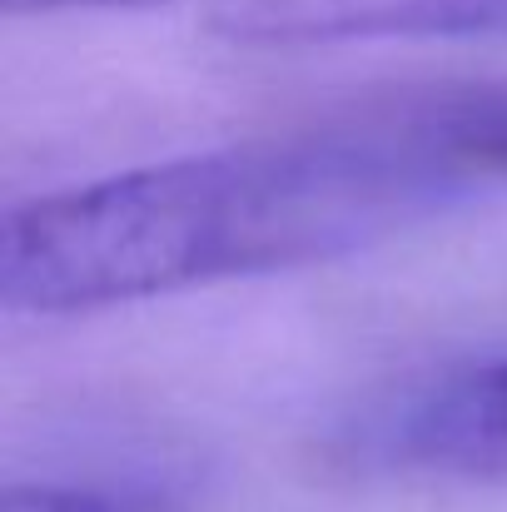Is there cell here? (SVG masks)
Returning <instances> with one entry per match:
<instances>
[{"label": "cell", "instance_id": "cell-1", "mask_svg": "<svg viewBox=\"0 0 507 512\" xmlns=\"http://www.w3.org/2000/svg\"><path fill=\"white\" fill-rule=\"evenodd\" d=\"M468 184L393 110L179 155L5 209L0 304L65 319L329 264L443 214Z\"/></svg>", "mask_w": 507, "mask_h": 512}, {"label": "cell", "instance_id": "cell-2", "mask_svg": "<svg viewBox=\"0 0 507 512\" xmlns=\"http://www.w3.org/2000/svg\"><path fill=\"white\" fill-rule=\"evenodd\" d=\"M353 443L383 468L507 488V358L403 388L353 428Z\"/></svg>", "mask_w": 507, "mask_h": 512}, {"label": "cell", "instance_id": "cell-3", "mask_svg": "<svg viewBox=\"0 0 507 512\" xmlns=\"http://www.w3.org/2000/svg\"><path fill=\"white\" fill-rule=\"evenodd\" d=\"M209 30L244 50L368 40H507V0H229Z\"/></svg>", "mask_w": 507, "mask_h": 512}, {"label": "cell", "instance_id": "cell-4", "mask_svg": "<svg viewBox=\"0 0 507 512\" xmlns=\"http://www.w3.org/2000/svg\"><path fill=\"white\" fill-rule=\"evenodd\" d=\"M393 115L408 120L423 140H433L473 179L478 174L507 179V80L443 85V90H428V95L393 105Z\"/></svg>", "mask_w": 507, "mask_h": 512}, {"label": "cell", "instance_id": "cell-5", "mask_svg": "<svg viewBox=\"0 0 507 512\" xmlns=\"http://www.w3.org/2000/svg\"><path fill=\"white\" fill-rule=\"evenodd\" d=\"M0 512H184L155 488L110 483H10Z\"/></svg>", "mask_w": 507, "mask_h": 512}, {"label": "cell", "instance_id": "cell-6", "mask_svg": "<svg viewBox=\"0 0 507 512\" xmlns=\"http://www.w3.org/2000/svg\"><path fill=\"white\" fill-rule=\"evenodd\" d=\"M10 15H55V10H135L160 0H0Z\"/></svg>", "mask_w": 507, "mask_h": 512}]
</instances>
